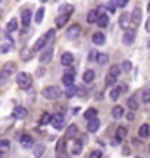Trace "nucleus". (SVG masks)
<instances>
[{"label": "nucleus", "mask_w": 150, "mask_h": 158, "mask_svg": "<svg viewBox=\"0 0 150 158\" xmlns=\"http://www.w3.org/2000/svg\"><path fill=\"white\" fill-rule=\"evenodd\" d=\"M44 74H45V69H44V67H39V69H37V76H39V77H40V76H44Z\"/></svg>", "instance_id": "nucleus-50"}, {"label": "nucleus", "mask_w": 150, "mask_h": 158, "mask_svg": "<svg viewBox=\"0 0 150 158\" xmlns=\"http://www.w3.org/2000/svg\"><path fill=\"white\" fill-rule=\"evenodd\" d=\"M112 116H113L115 119L122 118V116H124V107H121V106H115V107L112 109Z\"/></svg>", "instance_id": "nucleus-28"}, {"label": "nucleus", "mask_w": 150, "mask_h": 158, "mask_svg": "<svg viewBox=\"0 0 150 158\" xmlns=\"http://www.w3.org/2000/svg\"><path fill=\"white\" fill-rule=\"evenodd\" d=\"M16 83H17V86H19L21 90L30 88V86H32V74L19 72V74H17V77H16Z\"/></svg>", "instance_id": "nucleus-3"}, {"label": "nucleus", "mask_w": 150, "mask_h": 158, "mask_svg": "<svg viewBox=\"0 0 150 158\" xmlns=\"http://www.w3.org/2000/svg\"><path fill=\"white\" fill-rule=\"evenodd\" d=\"M108 60H110V58H108L106 53H98V55H96V63H98V65H106Z\"/></svg>", "instance_id": "nucleus-22"}, {"label": "nucleus", "mask_w": 150, "mask_h": 158, "mask_svg": "<svg viewBox=\"0 0 150 158\" xmlns=\"http://www.w3.org/2000/svg\"><path fill=\"white\" fill-rule=\"evenodd\" d=\"M80 153H82V139H77V141L73 142V146H72V155L79 156Z\"/></svg>", "instance_id": "nucleus-18"}, {"label": "nucleus", "mask_w": 150, "mask_h": 158, "mask_svg": "<svg viewBox=\"0 0 150 158\" xmlns=\"http://www.w3.org/2000/svg\"><path fill=\"white\" fill-rule=\"evenodd\" d=\"M33 53H35L33 48H32V49H23L21 51V58L23 60H30V58L33 56Z\"/></svg>", "instance_id": "nucleus-38"}, {"label": "nucleus", "mask_w": 150, "mask_h": 158, "mask_svg": "<svg viewBox=\"0 0 150 158\" xmlns=\"http://www.w3.org/2000/svg\"><path fill=\"white\" fill-rule=\"evenodd\" d=\"M96 25H98L100 28H106V27H108V16H106V14H100L98 19H96Z\"/></svg>", "instance_id": "nucleus-20"}, {"label": "nucleus", "mask_w": 150, "mask_h": 158, "mask_svg": "<svg viewBox=\"0 0 150 158\" xmlns=\"http://www.w3.org/2000/svg\"><path fill=\"white\" fill-rule=\"evenodd\" d=\"M148 11H150V2H148Z\"/></svg>", "instance_id": "nucleus-54"}, {"label": "nucleus", "mask_w": 150, "mask_h": 158, "mask_svg": "<svg viewBox=\"0 0 150 158\" xmlns=\"http://www.w3.org/2000/svg\"><path fill=\"white\" fill-rule=\"evenodd\" d=\"M101 155H103V153H101L100 149H96V151H91V153H89V156H91V158H100Z\"/></svg>", "instance_id": "nucleus-45"}, {"label": "nucleus", "mask_w": 150, "mask_h": 158, "mask_svg": "<svg viewBox=\"0 0 150 158\" xmlns=\"http://www.w3.org/2000/svg\"><path fill=\"white\" fill-rule=\"evenodd\" d=\"M94 77H96L94 70H86V72H84V76H82V79H84V83H86V85L93 83V81H94Z\"/></svg>", "instance_id": "nucleus-21"}, {"label": "nucleus", "mask_w": 150, "mask_h": 158, "mask_svg": "<svg viewBox=\"0 0 150 158\" xmlns=\"http://www.w3.org/2000/svg\"><path fill=\"white\" fill-rule=\"evenodd\" d=\"M128 2H129V0H115L117 7H126V6H128Z\"/></svg>", "instance_id": "nucleus-47"}, {"label": "nucleus", "mask_w": 150, "mask_h": 158, "mask_svg": "<svg viewBox=\"0 0 150 158\" xmlns=\"http://www.w3.org/2000/svg\"><path fill=\"white\" fill-rule=\"evenodd\" d=\"M148 48H150V39H148Z\"/></svg>", "instance_id": "nucleus-55"}, {"label": "nucleus", "mask_w": 150, "mask_h": 158, "mask_svg": "<svg viewBox=\"0 0 150 158\" xmlns=\"http://www.w3.org/2000/svg\"><path fill=\"white\" fill-rule=\"evenodd\" d=\"M19 142H21V146L25 149H30V148L33 146V139H32V135H28V134H21L19 135Z\"/></svg>", "instance_id": "nucleus-7"}, {"label": "nucleus", "mask_w": 150, "mask_h": 158, "mask_svg": "<svg viewBox=\"0 0 150 158\" xmlns=\"http://www.w3.org/2000/svg\"><path fill=\"white\" fill-rule=\"evenodd\" d=\"M143 102H145V104H148V102H150V91H145V93H143Z\"/></svg>", "instance_id": "nucleus-49"}, {"label": "nucleus", "mask_w": 150, "mask_h": 158, "mask_svg": "<svg viewBox=\"0 0 150 158\" xmlns=\"http://www.w3.org/2000/svg\"><path fill=\"white\" fill-rule=\"evenodd\" d=\"M61 93L63 91L60 90V86H45L42 90V97L47 98V100H56V98L61 97Z\"/></svg>", "instance_id": "nucleus-1"}, {"label": "nucleus", "mask_w": 150, "mask_h": 158, "mask_svg": "<svg viewBox=\"0 0 150 158\" xmlns=\"http://www.w3.org/2000/svg\"><path fill=\"white\" fill-rule=\"evenodd\" d=\"M106 9H108L110 12H115V9H117V4H115V0H112L110 4L106 6Z\"/></svg>", "instance_id": "nucleus-44"}, {"label": "nucleus", "mask_w": 150, "mask_h": 158, "mask_svg": "<svg viewBox=\"0 0 150 158\" xmlns=\"http://www.w3.org/2000/svg\"><path fill=\"white\" fill-rule=\"evenodd\" d=\"M9 149H11V142L7 141V139H2V141H0V151L7 153Z\"/></svg>", "instance_id": "nucleus-36"}, {"label": "nucleus", "mask_w": 150, "mask_h": 158, "mask_svg": "<svg viewBox=\"0 0 150 158\" xmlns=\"http://www.w3.org/2000/svg\"><path fill=\"white\" fill-rule=\"evenodd\" d=\"M115 83H117V77L112 76V74H108V76H106V86H113Z\"/></svg>", "instance_id": "nucleus-42"}, {"label": "nucleus", "mask_w": 150, "mask_h": 158, "mask_svg": "<svg viewBox=\"0 0 150 158\" xmlns=\"http://www.w3.org/2000/svg\"><path fill=\"white\" fill-rule=\"evenodd\" d=\"M40 2H42V4H45V2H47V0H40Z\"/></svg>", "instance_id": "nucleus-53"}, {"label": "nucleus", "mask_w": 150, "mask_h": 158, "mask_svg": "<svg viewBox=\"0 0 150 158\" xmlns=\"http://www.w3.org/2000/svg\"><path fill=\"white\" fill-rule=\"evenodd\" d=\"M44 14H45V9H44V7H40L39 11L35 12V23H39V25H40L42 19H44Z\"/></svg>", "instance_id": "nucleus-34"}, {"label": "nucleus", "mask_w": 150, "mask_h": 158, "mask_svg": "<svg viewBox=\"0 0 150 158\" xmlns=\"http://www.w3.org/2000/svg\"><path fill=\"white\" fill-rule=\"evenodd\" d=\"M98 116V111H96V107H89L86 113H84V118L86 119H93V118H96Z\"/></svg>", "instance_id": "nucleus-30"}, {"label": "nucleus", "mask_w": 150, "mask_h": 158, "mask_svg": "<svg viewBox=\"0 0 150 158\" xmlns=\"http://www.w3.org/2000/svg\"><path fill=\"white\" fill-rule=\"evenodd\" d=\"M54 35H56V34H54V30H49V32H45V34L42 35V37H40V39L33 44V51H42V49L45 48V44L52 40V37H54Z\"/></svg>", "instance_id": "nucleus-2"}, {"label": "nucleus", "mask_w": 150, "mask_h": 158, "mask_svg": "<svg viewBox=\"0 0 150 158\" xmlns=\"http://www.w3.org/2000/svg\"><path fill=\"white\" fill-rule=\"evenodd\" d=\"M51 125L54 127V130H63V127H65V116H63L61 113L54 114V116L51 118Z\"/></svg>", "instance_id": "nucleus-4"}, {"label": "nucleus", "mask_w": 150, "mask_h": 158, "mask_svg": "<svg viewBox=\"0 0 150 158\" xmlns=\"http://www.w3.org/2000/svg\"><path fill=\"white\" fill-rule=\"evenodd\" d=\"M122 70H124V72H129V70H131V62L126 60V62L122 63Z\"/></svg>", "instance_id": "nucleus-46"}, {"label": "nucleus", "mask_w": 150, "mask_h": 158, "mask_svg": "<svg viewBox=\"0 0 150 158\" xmlns=\"http://www.w3.org/2000/svg\"><path fill=\"white\" fill-rule=\"evenodd\" d=\"M100 130V119H98V116L93 119H87V132H91V134H94V132H98Z\"/></svg>", "instance_id": "nucleus-11"}, {"label": "nucleus", "mask_w": 150, "mask_h": 158, "mask_svg": "<svg viewBox=\"0 0 150 158\" xmlns=\"http://www.w3.org/2000/svg\"><path fill=\"white\" fill-rule=\"evenodd\" d=\"M96 55H98L96 51H91V53H89V60H96Z\"/></svg>", "instance_id": "nucleus-51"}, {"label": "nucleus", "mask_w": 150, "mask_h": 158, "mask_svg": "<svg viewBox=\"0 0 150 158\" xmlns=\"http://www.w3.org/2000/svg\"><path fill=\"white\" fill-rule=\"evenodd\" d=\"M126 135H128V128H126V127H119L117 132H115V141H113V144H119L121 141H124Z\"/></svg>", "instance_id": "nucleus-10"}, {"label": "nucleus", "mask_w": 150, "mask_h": 158, "mask_svg": "<svg viewBox=\"0 0 150 158\" xmlns=\"http://www.w3.org/2000/svg\"><path fill=\"white\" fill-rule=\"evenodd\" d=\"M80 32H82L80 25H72V27H68V30H67V39H70V40L77 39L79 35H80Z\"/></svg>", "instance_id": "nucleus-5"}, {"label": "nucleus", "mask_w": 150, "mask_h": 158, "mask_svg": "<svg viewBox=\"0 0 150 158\" xmlns=\"http://www.w3.org/2000/svg\"><path fill=\"white\" fill-rule=\"evenodd\" d=\"M30 21H32V9H23V12H21V23H23V27H25V28H28Z\"/></svg>", "instance_id": "nucleus-12"}, {"label": "nucleus", "mask_w": 150, "mask_h": 158, "mask_svg": "<svg viewBox=\"0 0 150 158\" xmlns=\"http://www.w3.org/2000/svg\"><path fill=\"white\" fill-rule=\"evenodd\" d=\"M121 70H122V67H119V65H112L110 72H108V74H112V76H115V77H117V76L121 74Z\"/></svg>", "instance_id": "nucleus-40"}, {"label": "nucleus", "mask_w": 150, "mask_h": 158, "mask_svg": "<svg viewBox=\"0 0 150 158\" xmlns=\"http://www.w3.org/2000/svg\"><path fill=\"white\" fill-rule=\"evenodd\" d=\"M65 149H67V137H61V139L58 141V144H56V151H58L60 156H63V155H65Z\"/></svg>", "instance_id": "nucleus-15"}, {"label": "nucleus", "mask_w": 150, "mask_h": 158, "mask_svg": "<svg viewBox=\"0 0 150 158\" xmlns=\"http://www.w3.org/2000/svg\"><path fill=\"white\" fill-rule=\"evenodd\" d=\"M0 2H2V0H0Z\"/></svg>", "instance_id": "nucleus-56"}, {"label": "nucleus", "mask_w": 150, "mask_h": 158, "mask_svg": "<svg viewBox=\"0 0 150 158\" xmlns=\"http://www.w3.org/2000/svg\"><path fill=\"white\" fill-rule=\"evenodd\" d=\"M70 12H61L60 16L56 18V27L58 28H63V27H67V23H68V19H70Z\"/></svg>", "instance_id": "nucleus-6"}, {"label": "nucleus", "mask_w": 150, "mask_h": 158, "mask_svg": "<svg viewBox=\"0 0 150 158\" xmlns=\"http://www.w3.org/2000/svg\"><path fill=\"white\" fill-rule=\"evenodd\" d=\"M52 55H54V49H52V48H47V49H44V53L40 55V63H47V62H51Z\"/></svg>", "instance_id": "nucleus-14"}, {"label": "nucleus", "mask_w": 150, "mask_h": 158, "mask_svg": "<svg viewBox=\"0 0 150 158\" xmlns=\"http://www.w3.org/2000/svg\"><path fill=\"white\" fill-rule=\"evenodd\" d=\"M26 114H28L26 107H21V106H17V107L12 109V118H16V119H25V118H26Z\"/></svg>", "instance_id": "nucleus-8"}, {"label": "nucleus", "mask_w": 150, "mask_h": 158, "mask_svg": "<svg viewBox=\"0 0 150 158\" xmlns=\"http://www.w3.org/2000/svg\"><path fill=\"white\" fill-rule=\"evenodd\" d=\"M121 91H124V90H122V86L112 88V91H110V98H112V100H117V98L121 97Z\"/></svg>", "instance_id": "nucleus-32"}, {"label": "nucleus", "mask_w": 150, "mask_h": 158, "mask_svg": "<svg viewBox=\"0 0 150 158\" xmlns=\"http://www.w3.org/2000/svg\"><path fill=\"white\" fill-rule=\"evenodd\" d=\"M138 135L141 137V139H147V137L150 135V127H148L147 123L140 127V130H138Z\"/></svg>", "instance_id": "nucleus-23"}, {"label": "nucleus", "mask_w": 150, "mask_h": 158, "mask_svg": "<svg viewBox=\"0 0 150 158\" xmlns=\"http://www.w3.org/2000/svg\"><path fill=\"white\" fill-rule=\"evenodd\" d=\"M60 12H70V14H72V12H73V6H70V4H65V6L60 7Z\"/></svg>", "instance_id": "nucleus-43"}, {"label": "nucleus", "mask_w": 150, "mask_h": 158, "mask_svg": "<svg viewBox=\"0 0 150 158\" xmlns=\"http://www.w3.org/2000/svg\"><path fill=\"white\" fill-rule=\"evenodd\" d=\"M44 151H45L44 144H37V146H35V149H33V155H35V156H40V155H44Z\"/></svg>", "instance_id": "nucleus-39"}, {"label": "nucleus", "mask_w": 150, "mask_h": 158, "mask_svg": "<svg viewBox=\"0 0 150 158\" xmlns=\"http://www.w3.org/2000/svg\"><path fill=\"white\" fill-rule=\"evenodd\" d=\"M98 16H100V11H98V9L89 11V12H87V23H89V25H94L96 19H98Z\"/></svg>", "instance_id": "nucleus-17"}, {"label": "nucleus", "mask_w": 150, "mask_h": 158, "mask_svg": "<svg viewBox=\"0 0 150 158\" xmlns=\"http://www.w3.org/2000/svg\"><path fill=\"white\" fill-rule=\"evenodd\" d=\"M134 37H136V32L134 30H129V28H126V32H124V39H122V42L126 46H131L134 42Z\"/></svg>", "instance_id": "nucleus-9"}, {"label": "nucleus", "mask_w": 150, "mask_h": 158, "mask_svg": "<svg viewBox=\"0 0 150 158\" xmlns=\"http://www.w3.org/2000/svg\"><path fill=\"white\" fill-rule=\"evenodd\" d=\"M131 23H133L134 27H138L140 23H141V9L136 7L133 12H131Z\"/></svg>", "instance_id": "nucleus-13"}, {"label": "nucleus", "mask_w": 150, "mask_h": 158, "mask_svg": "<svg viewBox=\"0 0 150 158\" xmlns=\"http://www.w3.org/2000/svg\"><path fill=\"white\" fill-rule=\"evenodd\" d=\"M128 107L131 109V111H136V109H138V98H136V97H129L128 98Z\"/></svg>", "instance_id": "nucleus-31"}, {"label": "nucleus", "mask_w": 150, "mask_h": 158, "mask_svg": "<svg viewBox=\"0 0 150 158\" xmlns=\"http://www.w3.org/2000/svg\"><path fill=\"white\" fill-rule=\"evenodd\" d=\"M12 48H14V42H7V44H0V53L6 55V53H11Z\"/></svg>", "instance_id": "nucleus-33"}, {"label": "nucleus", "mask_w": 150, "mask_h": 158, "mask_svg": "<svg viewBox=\"0 0 150 158\" xmlns=\"http://www.w3.org/2000/svg\"><path fill=\"white\" fill-rule=\"evenodd\" d=\"M73 76H75V74H70V72H65V74H63V77H61L63 85H67V86L73 85Z\"/></svg>", "instance_id": "nucleus-26"}, {"label": "nucleus", "mask_w": 150, "mask_h": 158, "mask_svg": "<svg viewBox=\"0 0 150 158\" xmlns=\"http://www.w3.org/2000/svg\"><path fill=\"white\" fill-rule=\"evenodd\" d=\"M119 23H121V27L126 30L129 27V23H131V14H126V12H124L122 16H121V19H119Z\"/></svg>", "instance_id": "nucleus-24"}, {"label": "nucleus", "mask_w": 150, "mask_h": 158, "mask_svg": "<svg viewBox=\"0 0 150 158\" xmlns=\"http://www.w3.org/2000/svg\"><path fill=\"white\" fill-rule=\"evenodd\" d=\"M16 30H17V19L12 18V19H9V23H7V34H12V32H16Z\"/></svg>", "instance_id": "nucleus-25"}, {"label": "nucleus", "mask_w": 150, "mask_h": 158, "mask_svg": "<svg viewBox=\"0 0 150 158\" xmlns=\"http://www.w3.org/2000/svg\"><path fill=\"white\" fill-rule=\"evenodd\" d=\"M93 44L94 46H103L105 44V35L101 34V32H96V34L93 35Z\"/></svg>", "instance_id": "nucleus-19"}, {"label": "nucleus", "mask_w": 150, "mask_h": 158, "mask_svg": "<svg viewBox=\"0 0 150 158\" xmlns=\"http://www.w3.org/2000/svg\"><path fill=\"white\" fill-rule=\"evenodd\" d=\"M72 63H73V55L72 53H68V51L63 53L61 55V65L63 67H68V65H72Z\"/></svg>", "instance_id": "nucleus-16"}, {"label": "nucleus", "mask_w": 150, "mask_h": 158, "mask_svg": "<svg viewBox=\"0 0 150 158\" xmlns=\"http://www.w3.org/2000/svg\"><path fill=\"white\" fill-rule=\"evenodd\" d=\"M2 70H6L7 74H12L14 70H16V63H14V62H7L6 65H4V69H2Z\"/></svg>", "instance_id": "nucleus-37"}, {"label": "nucleus", "mask_w": 150, "mask_h": 158, "mask_svg": "<svg viewBox=\"0 0 150 158\" xmlns=\"http://www.w3.org/2000/svg\"><path fill=\"white\" fill-rule=\"evenodd\" d=\"M63 95L67 97V98H72V97H75V95H77V86H73V85L67 86V91H65Z\"/></svg>", "instance_id": "nucleus-27"}, {"label": "nucleus", "mask_w": 150, "mask_h": 158, "mask_svg": "<svg viewBox=\"0 0 150 158\" xmlns=\"http://www.w3.org/2000/svg\"><path fill=\"white\" fill-rule=\"evenodd\" d=\"M86 93H87V91H86V88H82V86H80V88H77V95L79 97H86Z\"/></svg>", "instance_id": "nucleus-48"}, {"label": "nucleus", "mask_w": 150, "mask_h": 158, "mask_svg": "<svg viewBox=\"0 0 150 158\" xmlns=\"http://www.w3.org/2000/svg\"><path fill=\"white\" fill-rule=\"evenodd\" d=\"M77 125H70V127H68V130H67V139H73V137L77 135Z\"/></svg>", "instance_id": "nucleus-29"}, {"label": "nucleus", "mask_w": 150, "mask_h": 158, "mask_svg": "<svg viewBox=\"0 0 150 158\" xmlns=\"http://www.w3.org/2000/svg\"><path fill=\"white\" fill-rule=\"evenodd\" d=\"M9 76H11V74H7L6 70H2V72H0V86H2V85H6V83H7V79H9Z\"/></svg>", "instance_id": "nucleus-41"}, {"label": "nucleus", "mask_w": 150, "mask_h": 158, "mask_svg": "<svg viewBox=\"0 0 150 158\" xmlns=\"http://www.w3.org/2000/svg\"><path fill=\"white\" fill-rule=\"evenodd\" d=\"M126 118H128L129 121H133V119H134V114H133V113H128V114H126Z\"/></svg>", "instance_id": "nucleus-52"}, {"label": "nucleus", "mask_w": 150, "mask_h": 158, "mask_svg": "<svg viewBox=\"0 0 150 158\" xmlns=\"http://www.w3.org/2000/svg\"><path fill=\"white\" fill-rule=\"evenodd\" d=\"M51 118H52V114L42 113V116H40V119H39V123L40 125H47V123H51Z\"/></svg>", "instance_id": "nucleus-35"}]
</instances>
